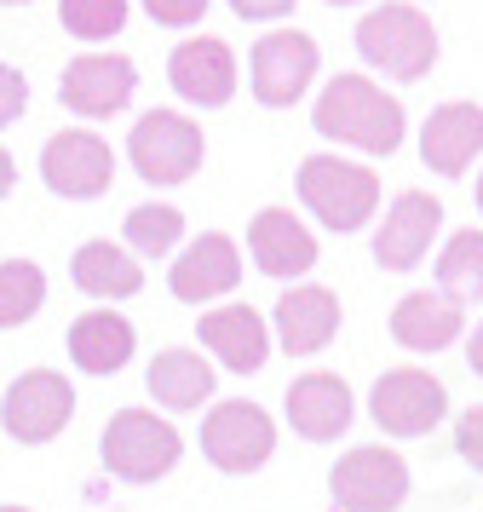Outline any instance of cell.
<instances>
[{"label": "cell", "instance_id": "1", "mask_svg": "<svg viewBox=\"0 0 483 512\" xmlns=\"http://www.w3.org/2000/svg\"><path fill=\"white\" fill-rule=\"evenodd\" d=\"M311 121H317L322 139L357 144L368 156H391L403 144V104L386 87H374L368 75H334L322 87Z\"/></svg>", "mask_w": 483, "mask_h": 512}, {"label": "cell", "instance_id": "2", "mask_svg": "<svg viewBox=\"0 0 483 512\" xmlns=\"http://www.w3.org/2000/svg\"><path fill=\"white\" fill-rule=\"evenodd\" d=\"M357 52H363L374 70H386L391 81H420L437 64V29L420 6H374L363 24H357Z\"/></svg>", "mask_w": 483, "mask_h": 512}, {"label": "cell", "instance_id": "3", "mask_svg": "<svg viewBox=\"0 0 483 512\" xmlns=\"http://www.w3.org/2000/svg\"><path fill=\"white\" fill-rule=\"evenodd\" d=\"M299 196H305V208L317 213L328 231L345 236L374 219L380 179L357 162H340V156H305L299 162Z\"/></svg>", "mask_w": 483, "mask_h": 512}, {"label": "cell", "instance_id": "4", "mask_svg": "<svg viewBox=\"0 0 483 512\" xmlns=\"http://www.w3.org/2000/svg\"><path fill=\"white\" fill-rule=\"evenodd\" d=\"M184 438L173 432V420H156L150 409H121L104 426V466L121 484H156L179 466Z\"/></svg>", "mask_w": 483, "mask_h": 512}, {"label": "cell", "instance_id": "5", "mask_svg": "<svg viewBox=\"0 0 483 512\" xmlns=\"http://www.w3.org/2000/svg\"><path fill=\"white\" fill-rule=\"evenodd\" d=\"M202 127L179 110H150L138 116L133 139H127V156L133 167L150 179V185H184L196 167H202Z\"/></svg>", "mask_w": 483, "mask_h": 512}, {"label": "cell", "instance_id": "6", "mask_svg": "<svg viewBox=\"0 0 483 512\" xmlns=\"http://www.w3.org/2000/svg\"><path fill=\"white\" fill-rule=\"evenodd\" d=\"M328 489H334L340 512H397L409 501V466H403L397 449L368 443V449H351V455L334 461Z\"/></svg>", "mask_w": 483, "mask_h": 512}, {"label": "cell", "instance_id": "7", "mask_svg": "<svg viewBox=\"0 0 483 512\" xmlns=\"http://www.w3.org/2000/svg\"><path fill=\"white\" fill-rule=\"evenodd\" d=\"M368 415H374V426L391 432V438H426L437 420L449 415V392H443V380H432L426 369H391V374L374 380Z\"/></svg>", "mask_w": 483, "mask_h": 512}, {"label": "cell", "instance_id": "8", "mask_svg": "<svg viewBox=\"0 0 483 512\" xmlns=\"http://www.w3.org/2000/svg\"><path fill=\"white\" fill-rule=\"evenodd\" d=\"M276 449V426L265 409H253L242 397H230L219 403L213 415L202 420V455L219 472H259V466L271 461Z\"/></svg>", "mask_w": 483, "mask_h": 512}, {"label": "cell", "instance_id": "9", "mask_svg": "<svg viewBox=\"0 0 483 512\" xmlns=\"http://www.w3.org/2000/svg\"><path fill=\"white\" fill-rule=\"evenodd\" d=\"M75 415V392L58 369H29L12 380V392L0 403V426L18 443H52Z\"/></svg>", "mask_w": 483, "mask_h": 512}, {"label": "cell", "instance_id": "10", "mask_svg": "<svg viewBox=\"0 0 483 512\" xmlns=\"http://www.w3.org/2000/svg\"><path fill=\"white\" fill-rule=\"evenodd\" d=\"M41 179L58 196H69V202H92V196H104L115 179V156L110 144L98 139V133H52L41 150Z\"/></svg>", "mask_w": 483, "mask_h": 512}, {"label": "cell", "instance_id": "11", "mask_svg": "<svg viewBox=\"0 0 483 512\" xmlns=\"http://www.w3.org/2000/svg\"><path fill=\"white\" fill-rule=\"evenodd\" d=\"M317 75V41L305 29H276L253 47V98L271 104V110H288Z\"/></svg>", "mask_w": 483, "mask_h": 512}, {"label": "cell", "instance_id": "12", "mask_svg": "<svg viewBox=\"0 0 483 512\" xmlns=\"http://www.w3.org/2000/svg\"><path fill=\"white\" fill-rule=\"evenodd\" d=\"M133 87H138L133 58H121V52H87V58H75L64 70L58 98L75 116H115V110H127Z\"/></svg>", "mask_w": 483, "mask_h": 512}, {"label": "cell", "instance_id": "13", "mask_svg": "<svg viewBox=\"0 0 483 512\" xmlns=\"http://www.w3.org/2000/svg\"><path fill=\"white\" fill-rule=\"evenodd\" d=\"M437 225H443V208H437V196L426 190H409V196H397L386 208V225L374 231V259L386 265V271H414L426 248H432Z\"/></svg>", "mask_w": 483, "mask_h": 512}, {"label": "cell", "instance_id": "14", "mask_svg": "<svg viewBox=\"0 0 483 512\" xmlns=\"http://www.w3.org/2000/svg\"><path fill=\"white\" fill-rule=\"evenodd\" d=\"M167 81H173V93L179 98L202 104V110H219V104H230V93H236V58H230L225 41L202 35V41L173 47V58H167Z\"/></svg>", "mask_w": 483, "mask_h": 512}, {"label": "cell", "instance_id": "15", "mask_svg": "<svg viewBox=\"0 0 483 512\" xmlns=\"http://www.w3.org/2000/svg\"><path fill=\"white\" fill-rule=\"evenodd\" d=\"M483 150V110L478 104H443L420 127V162L432 167L437 179H460L478 162Z\"/></svg>", "mask_w": 483, "mask_h": 512}, {"label": "cell", "instance_id": "16", "mask_svg": "<svg viewBox=\"0 0 483 512\" xmlns=\"http://www.w3.org/2000/svg\"><path fill=\"white\" fill-rule=\"evenodd\" d=\"M288 426L311 443H334L351 426V386L340 374H299L288 386Z\"/></svg>", "mask_w": 483, "mask_h": 512}, {"label": "cell", "instance_id": "17", "mask_svg": "<svg viewBox=\"0 0 483 512\" xmlns=\"http://www.w3.org/2000/svg\"><path fill=\"white\" fill-rule=\"evenodd\" d=\"M236 282H242V254H236V242L219 236V231H207L202 242H190L179 254V265H173V294H179L184 305L219 300Z\"/></svg>", "mask_w": 483, "mask_h": 512}, {"label": "cell", "instance_id": "18", "mask_svg": "<svg viewBox=\"0 0 483 512\" xmlns=\"http://www.w3.org/2000/svg\"><path fill=\"white\" fill-rule=\"evenodd\" d=\"M248 254L265 277H299L317 265V236L299 225L288 208H265L248 225Z\"/></svg>", "mask_w": 483, "mask_h": 512}, {"label": "cell", "instance_id": "19", "mask_svg": "<svg viewBox=\"0 0 483 512\" xmlns=\"http://www.w3.org/2000/svg\"><path fill=\"white\" fill-rule=\"evenodd\" d=\"M196 328H202V346L236 374L265 369V357H271V334H265V317L253 305H219Z\"/></svg>", "mask_w": 483, "mask_h": 512}, {"label": "cell", "instance_id": "20", "mask_svg": "<svg viewBox=\"0 0 483 512\" xmlns=\"http://www.w3.org/2000/svg\"><path fill=\"white\" fill-rule=\"evenodd\" d=\"M276 334H282L288 357H311L340 334V300L328 288H288L276 305Z\"/></svg>", "mask_w": 483, "mask_h": 512}, {"label": "cell", "instance_id": "21", "mask_svg": "<svg viewBox=\"0 0 483 512\" xmlns=\"http://www.w3.org/2000/svg\"><path fill=\"white\" fill-rule=\"evenodd\" d=\"M133 346H138L133 323L115 317V311H87V317H75V328H69V357L87 374H115L133 357Z\"/></svg>", "mask_w": 483, "mask_h": 512}, {"label": "cell", "instance_id": "22", "mask_svg": "<svg viewBox=\"0 0 483 512\" xmlns=\"http://www.w3.org/2000/svg\"><path fill=\"white\" fill-rule=\"evenodd\" d=\"M460 334V305L443 294H403L391 311V340L409 351H443Z\"/></svg>", "mask_w": 483, "mask_h": 512}, {"label": "cell", "instance_id": "23", "mask_svg": "<svg viewBox=\"0 0 483 512\" xmlns=\"http://www.w3.org/2000/svg\"><path fill=\"white\" fill-rule=\"evenodd\" d=\"M75 288L92 294V300H127L144 288V271H138V259L127 248H115V242H87V248H75Z\"/></svg>", "mask_w": 483, "mask_h": 512}, {"label": "cell", "instance_id": "24", "mask_svg": "<svg viewBox=\"0 0 483 512\" xmlns=\"http://www.w3.org/2000/svg\"><path fill=\"white\" fill-rule=\"evenodd\" d=\"M207 392H213V369H207L196 351H156V363H150V397H156L161 409H202Z\"/></svg>", "mask_w": 483, "mask_h": 512}, {"label": "cell", "instance_id": "25", "mask_svg": "<svg viewBox=\"0 0 483 512\" xmlns=\"http://www.w3.org/2000/svg\"><path fill=\"white\" fill-rule=\"evenodd\" d=\"M437 282L449 288L443 300H483V236L478 231L449 236V248L437 259Z\"/></svg>", "mask_w": 483, "mask_h": 512}, {"label": "cell", "instance_id": "26", "mask_svg": "<svg viewBox=\"0 0 483 512\" xmlns=\"http://www.w3.org/2000/svg\"><path fill=\"white\" fill-rule=\"evenodd\" d=\"M46 300V277L35 259H6L0 265V328L29 323Z\"/></svg>", "mask_w": 483, "mask_h": 512}, {"label": "cell", "instance_id": "27", "mask_svg": "<svg viewBox=\"0 0 483 512\" xmlns=\"http://www.w3.org/2000/svg\"><path fill=\"white\" fill-rule=\"evenodd\" d=\"M58 18L75 41H110L127 24V0H58Z\"/></svg>", "mask_w": 483, "mask_h": 512}, {"label": "cell", "instance_id": "28", "mask_svg": "<svg viewBox=\"0 0 483 512\" xmlns=\"http://www.w3.org/2000/svg\"><path fill=\"white\" fill-rule=\"evenodd\" d=\"M184 236V213L179 208H133L127 213V242L138 254H167Z\"/></svg>", "mask_w": 483, "mask_h": 512}, {"label": "cell", "instance_id": "29", "mask_svg": "<svg viewBox=\"0 0 483 512\" xmlns=\"http://www.w3.org/2000/svg\"><path fill=\"white\" fill-rule=\"evenodd\" d=\"M144 12L156 18V24H167V29H184V24H196L207 12V0H144Z\"/></svg>", "mask_w": 483, "mask_h": 512}, {"label": "cell", "instance_id": "30", "mask_svg": "<svg viewBox=\"0 0 483 512\" xmlns=\"http://www.w3.org/2000/svg\"><path fill=\"white\" fill-rule=\"evenodd\" d=\"M455 449L466 455V466H478V472H483V403L460 415V426H455Z\"/></svg>", "mask_w": 483, "mask_h": 512}, {"label": "cell", "instance_id": "31", "mask_svg": "<svg viewBox=\"0 0 483 512\" xmlns=\"http://www.w3.org/2000/svg\"><path fill=\"white\" fill-rule=\"evenodd\" d=\"M23 104H29V87H23V75L12 70V64H0V127L6 121L23 116Z\"/></svg>", "mask_w": 483, "mask_h": 512}, {"label": "cell", "instance_id": "32", "mask_svg": "<svg viewBox=\"0 0 483 512\" xmlns=\"http://www.w3.org/2000/svg\"><path fill=\"white\" fill-rule=\"evenodd\" d=\"M236 6V18H248V24H271L282 12H294V0H230Z\"/></svg>", "mask_w": 483, "mask_h": 512}, {"label": "cell", "instance_id": "33", "mask_svg": "<svg viewBox=\"0 0 483 512\" xmlns=\"http://www.w3.org/2000/svg\"><path fill=\"white\" fill-rule=\"evenodd\" d=\"M12 179H18V167H12V156H6V150H0V196L12 190Z\"/></svg>", "mask_w": 483, "mask_h": 512}, {"label": "cell", "instance_id": "34", "mask_svg": "<svg viewBox=\"0 0 483 512\" xmlns=\"http://www.w3.org/2000/svg\"><path fill=\"white\" fill-rule=\"evenodd\" d=\"M466 363H472V374H483V328L472 334V351H466Z\"/></svg>", "mask_w": 483, "mask_h": 512}, {"label": "cell", "instance_id": "35", "mask_svg": "<svg viewBox=\"0 0 483 512\" xmlns=\"http://www.w3.org/2000/svg\"><path fill=\"white\" fill-rule=\"evenodd\" d=\"M478 208H483V173H478Z\"/></svg>", "mask_w": 483, "mask_h": 512}, {"label": "cell", "instance_id": "36", "mask_svg": "<svg viewBox=\"0 0 483 512\" xmlns=\"http://www.w3.org/2000/svg\"><path fill=\"white\" fill-rule=\"evenodd\" d=\"M328 6H351V0H328Z\"/></svg>", "mask_w": 483, "mask_h": 512}, {"label": "cell", "instance_id": "37", "mask_svg": "<svg viewBox=\"0 0 483 512\" xmlns=\"http://www.w3.org/2000/svg\"><path fill=\"white\" fill-rule=\"evenodd\" d=\"M6 6H29V0H6Z\"/></svg>", "mask_w": 483, "mask_h": 512}, {"label": "cell", "instance_id": "38", "mask_svg": "<svg viewBox=\"0 0 483 512\" xmlns=\"http://www.w3.org/2000/svg\"><path fill=\"white\" fill-rule=\"evenodd\" d=\"M0 512H23V507H0Z\"/></svg>", "mask_w": 483, "mask_h": 512}]
</instances>
